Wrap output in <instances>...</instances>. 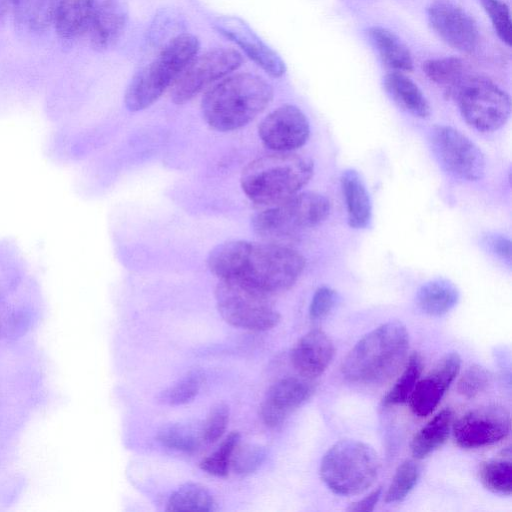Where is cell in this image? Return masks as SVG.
<instances>
[{"label": "cell", "mask_w": 512, "mask_h": 512, "mask_svg": "<svg viewBox=\"0 0 512 512\" xmlns=\"http://www.w3.org/2000/svg\"><path fill=\"white\" fill-rule=\"evenodd\" d=\"M461 358L457 352L446 354L434 369L416 383L408 401L410 409L418 417L430 415L458 375Z\"/></svg>", "instance_id": "2e32d148"}, {"label": "cell", "mask_w": 512, "mask_h": 512, "mask_svg": "<svg viewBox=\"0 0 512 512\" xmlns=\"http://www.w3.org/2000/svg\"><path fill=\"white\" fill-rule=\"evenodd\" d=\"M330 212V202L317 192H298L266 206L252 218L255 233L265 239L279 240L322 223Z\"/></svg>", "instance_id": "52a82bcc"}, {"label": "cell", "mask_w": 512, "mask_h": 512, "mask_svg": "<svg viewBox=\"0 0 512 512\" xmlns=\"http://www.w3.org/2000/svg\"><path fill=\"white\" fill-rule=\"evenodd\" d=\"M21 0H0V23L3 22L8 15L17 14Z\"/></svg>", "instance_id": "b9f144b4"}, {"label": "cell", "mask_w": 512, "mask_h": 512, "mask_svg": "<svg viewBox=\"0 0 512 512\" xmlns=\"http://www.w3.org/2000/svg\"><path fill=\"white\" fill-rule=\"evenodd\" d=\"M368 36L382 61L396 72L413 70V60L408 47L393 32L381 26L368 29Z\"/></svg>", "instance_id": "cb8c5ba5"}, {"label": "cell", "mask_w": 512, "mask_h": 512, "mask_svg": "<svg viewBox=\"0 0 512 512\" xmlns=\"http://www.w3.org/2000/svg\"><path fill=\"white\" fill-rule=\"evenodd\" d=\"M242 62V55L227 47L196 55L171 86V100L178 105L190 101L207 86L236 70Z\"/></svg>", "instance_id": "8fae6325"}, {"label": "cell", "mask_w": 512, "mask_h": 512, "mask_svg": "<svg viewBox=\"0 0 512 512\" xmlns=\"http://www.w3.org/2000/svg\"><path fill=\"white\" fill-rule=\"evenodd\" d=\"M429 141L436 159L449 175L468 182L483 178L484 154L461 131L448 125H436L430 131Z\"/></svg>", "instance_id": "30bf717a"}, {"label": "cell", "mask_w": 512, "mask_h": 512, "mask_svg": "<svg viewBox=\"0 0 512 512\" xmlns=\"http://www.w3.org/2000/svg\"><path fill=\"white\" fill-rule=\"evenodd\" d=\"M380 471V460L375 450L366 443L344 439L332 445L320 464V476L336 494L357 495L375 482Z\"/></svg>", "instance_id": "8992f818"}, {"label": "cell", "mask_w": 512, "mask_h": 512, "mask_svg": "<svg viewBox=\"0 0 512 512\" xmlns=\"http://www.w3.org/2000/svg\"><path fill=\"white\" fill-rule=\"evenodd\" d=\"M127 0L98 2L88 34L91 46L98 51L112 47L121 37L128 21Z\"/></svg>", "instance_id": "d6986e66"}, {"label": "cell", "mask_w": 512, "mask_h": 512, "mask_svg": "<svg viewBox=\"0 0 512 512\" xmlns=\"http://www.w3.org/2000/svg\"><path fill=\"white\" fill-rule=\"evenodd\" d=\"M157 438L164 446L187 453L196 451L203 442L201 427L183 423L163 426Z\"/></svg>", "instance_id": "f1b7e54d"}, {"label": "cell", "mask_w": 512, "mask_h": 512, "mask_svg": "<svg viewBox=\"0 0 512 512\" xmlns=\"http://www.w3.org/2000/svg\"><path fill=\"white\" fill-rule=\"evenodd\" d=\"M381 494L382 489L381 487H379L374 491L370 492L366 497L362 498L361 500L351 503L347 510L353 512L373 511L374 507L376 506L377 502L381 497Z\"/></svg>", "instance_id": "60d3db41"}, {"label": "cell", "mask_w": 512, "mask_h": 512, "mask_svg": "<svg viewBox=\"0 0 512 512\" xmlns=\"http://www.w3.org/2000/svg\"><path fill=\"white\" fill-rule=\"evenodd\" d=\"M459 291L449 280L439 278L423 284L416 294L420 310L430 316H442L458 303Z\"/></svg>", "instance_id": "603a6c76"}, {"label": "cell", "mask_w": 512, "mask_h": 512, "mask_svg": "<svg viewBox=\"0 0 512 512\" xmlns=\"http://www.w3.org/2000/svg\"><path fill=\"white\" fill-rule=\"evenodd\" d=\"M207 265L220 280H237L273 295L296 283L305 259L295 249L276 243L232 240L216 246Z\"/></svg>", "instance_id": "6da1fadb"}, {"label": "cell", "mask_w": 512, "mask_h": 512, "mask_svg": "<svg viewBox=\"0 0 512 512\" xmlns=\"http://www.w3.org/2000/svg\"><path fill=\"white\" fill-rule=\"evenodd\" d=\"M421 474L420 465L414 460L402 462L385 493L386 503L400 502L407 497L417 484Z\"/></svg>", "instance_id": "1f68e13d"}, {"label": "cell", "mask_w": 512, "mask_h": 512, "mask_svg": "<svg viewBox=\"0 0 512 512\" xmlns=\"http://www.w3.org/2000/svg\"><path fill=\"white\" fill-rule=\"evenodd\" d=\"M215 509L216 502L210 491L197 483H186L180 486L167 502L168 511L211 512Z\"/></svg>", "instance_id": "484cf974"}, {"label": "cell", "mask_w": 512, "mask_h": 512, "mask_svg": "<svg viewBox=\"0 0 512 512\" xmlns=\"http://www.w3.org/2000/svg\"><path fill=\"white\" fill-rule=\"evenodd\" d=\"M341 187L350 227L355 229L368 227L372 218V205L360 174L354 169L345 170L341 177Z\"/></svg>", "instance_id": "44dd1931"}, {"label": "cell", "mask_w": 512, "mask_h": 512, "mask_svg": "<svg viewBox=\"0 0 512 512\" xmlns=\"http://www.w3.org/2000/svg\"><path fill=\"white\" fill-rule=\"evenodd\" d=\"M484 245L494 255L506 262H511V241L503 235H488L483 240Z\"/></svg>", "instance_id": "ab89813d"}, {"label": "cell", "mask_w": 512, "mask_h": 512, "mask_svg": "<svg viewBox=\"0 0 512 512\" xmlns=\"http://www.w3.org/2000/svg\"><path fill=\"white\" fill-rule=\"evenodd\" d=\"M480 481L494 493L510 495L512 491V465L507 460H489L481 464Z\"/></svg>", "instance_id": "4dcf8cb0"}, {"label": "cell", "mask_w": 512, "mask_h": 512, "mask_svg": "<svg viewBox=\"0 0 512 512\" xmlns=\"http://www.w3.org/2000/svg\"><path fill=\"white\" fill-rule=\"evenodd\" d=\"M454 414L450 408L437 413L418 433L411 442V452L414 458L423 459L447 440L452 428Z\"/></svg>", "instance_id": "d4e9b609"}, {"label": "cell", "mask_w": 512, "mask_h": 512, "mask_svg": "<svg viewBox=\"0 0 512 512\" xmlns=\"http://www.w3.org/2000/svg\"><path fill=\"white\" fill-rule=\"evenodd\" d=\"M449 95L455 98L463 119L479 131H496L510 117V96L487 78L467 75Z\"/></svg>", "instance_id": "9c48e42d"}, {"label": "cell", "mask_w": 512, "mask_h": 512, "mask_svg": "<svg viewBox=\"0 0 512 512\" xmlns=\"http://www.w3.org/2000/svg\"><path fill=\"white\" fill-rule=\"evenodd\" d=\"M97 0H60L53 24L58 36L70 40L88 33Z\"/></svg>", "instance_id": "ffe728a7"}, {"label": "cell", "mask_w": 512, "mask_h": 512, "mask_svg": "<svg viewBox=\"0 0 512 512\" xmlns=\"http://www.w3.org/2000/svg\"><path fill=\"white\" fill-rule=\"evenodd\" d=\"M239 441L238 432L230 433L213 454L201 461L200 468L210 475L225 477L228 474L232 453Z\"/></svg>", "instance_id": "836d02e7"}, {"label": "cell", "mask_w": 512, "mask_h": 512, "mask_svg": "<svg viewBox=\"0 0 512 512\" xmlns=\"http://www.w3.org/2000/svg\"><path fill=\"white\" fill-rule=\"evenodd\" d=\"M492 26L502 42L512 43V22L509 7L502 0H481Z\"/></svg>", "instance_id": "d590c367"}, {"label": "cell", "mask_w": 512, "mask_h": 512, "mask_svg": "<svg viewBox=\"0 0 512 512\" xmlns=\"http://www.w3.org/2000/svg\"><path fill=\"white\" fill-rule=\"evenodd\" d=\"M338 295L334 289L328 286L319 287L311 299L309 317L313 321L322 320L328 316L336 305Z\"/></svg>", "instance_id": "f35d334b"}, {"label": "cell", "mask_w": 512, "mask_h": 512, "mask_svg": "<svg viewBox=\"0 0 512 512\" xmlns=\"http://www.w3.org/2000/svg\"><path fill=\"white\" fill-rule=\"evenodd\" d=\"M422 368L420 355L416 352L411 354L401 376L383 397V405L395 406L407 402L420 378Z\"/></svg>", "instance_id": "83f0119b"}, {"label": "cell", "mask_w": 512, "mask_h": 512, "mask_svg": "<svg viewBox=\"0 0 512 512\" xmlns=\"http://www.w3.org/2000/svg\"><path fill=\"white\" fill-rule=\"evenodd\" d=\"M269 294L237 280H220L215 288L216 306L230 325L251 331H266L280 321Z\"/></svg>", "instance_id": "ba28073f"}, {"label": "cell", "mask_w": 512, "mask_h": 512, "mask_svg": "<svg viewBox=\"0 0 512 512\" xmlns=\"http://www.w3.org/2000/svg\"><path fill=\"white\" fill-rule=\"evenodd\" d=\"M409 348V334L399 321H389L365 334L341 365L344 378L355 384L379 385L402 366Z\"/></svg>", "instance_id": "3957f363"}, {"label": "cell", "mask_w": 512, "mask_h": 512, "mask_svg": "<svg viewBox=\"0 0 512 512\" xmlns=\"http://www.w3.org/2000/svg\"><path fill=\"white\" fill-rule=\"evenodd\" d=\"M383 83L389 96L401 109L421 119L430 116L428 100L410 78L395 71L387 74Z\"/></svg>", "instance_id": "7402d4cb"}, {"label": "cell", "mask_w": 512, "mask_h": 512, "mask_svg": "<svg viewBox=\"0 0 512 512\" xmlns=\"http://www.w3.org/2000/svg\"><path fill=\"white\" fill-rule=\"evenodd\" d=\"M258 133L268 149L291 152L307 142L310 125L306 115L297 106L284 104L260 122Z\"/></svg>", "instance_id": "4fadbf2b"}, {"label": "cell", "mask_w": 512, "mask_h": 512, "mask_svg": "<svg viewBox=\"0 0 512 512\" xmlns=\"http://www.w3.org/2000/svg\"><path fill=\"white\" fill-rule=\"evenodd\" d=\"M272 99L273 88L265 79L238 73L224 78L205 93L201 112L211 128L233 131L251 122Z\"/></svg>", "instance_id": "7a4b0ae2"}, {"label": "cell", "mask_w": 512, "mask_h": 512, "mask_svg": "<svg viewBox=\"0 0 512 512\" xmlns=\"http://www.w3.org/2000/svg\"><path fill=\"white\" fill-rule=\"evenodd\" d=\"M203 382L204 376L200 370L190 371L172 386L162 391L158 395V401L171 406L187 404L198 395Z\"/></svg>", "instance_id": "f546056e"}, {"label": "cell", "mask_w": 512, "mask_h": 512, "mask_svg": "<svg viewBox=\"0 0 512 512\" xmlns=\"http://www.w3.org/2000/svg\"><path fill=\"white\" fill-rule=\"evenodd\" d=\"M422 69L432 82L445 87L448 94L467 76L463 61L456 57L427 60Z\"/></svg>", "instance_id": "4316f807"}, {"label": "cell", "mask_w": 512, "mask_h": 512, "mask_svg": "<svg viewBox=\"0 0 512 512\" xmlns=\"http://www.w3.org/2000/svg\"><path fill=\"white\" fill-rule=\"evenodd\" d=\"M60 0H21L16 16L36 30H45L52 23Z\"/></svg>", "instance_id": "d6a6232c"}, {"label": "cell", "mask_w": 512, "mask_h": 512, "mask_svg": "<svg viewBox=\"0 0 512 512\" xmlns=\"http://www.w3.org/2000/svg\"><path fill=\"white\" fill-rule=\"evenodd\" d=\"M266 458V449L260 445L239 444L232 453L230 466L236 474L248 475L255 472Z\"/></svg>", "instance_id": "e575fe53"}, {"label": "cell", "mask_w": 512, "mask_h": 512, "mask_svg": "<svg viewBox=\"0 0 512 512\" xmlns=\"http://www.w3.org/2000/svg\"><path fill=\"white\" fill-rule=\"evenodd\" d=\"M314 163L292 152H274L251 161L241 174L243 192L254 203L270 206L298 193L312 178Z\"/></svg>", "instance_id": "277c9868"}, {"label": "cell", "mask_w": 512, "mask_h": 512, "mask_svg": "<svg viewBox=\"0 0 512 512\" xmlns=\"http://www.w3.org/2000/svg\"><path fill=\"white\" fill-rule=\"evenodd\" d=\"M490 382V372L485 367L474 364L460 377L457 390L463 397L472 399L485 391Z\"/></svg>", "instance_id": "8d00e7d4"}, {"label": "cell", "mask_w": 512, "mask_h": 512, "mask_svg": "<svg viewBox=\"0 0 512 512\" xmlns=\"http://www.w3.org/2000/svg\"><path fill=\"white\" fill-rule=\"evenodd\" d=\"M229 422V407L217 404L211 408L204 424L201 426L202 440L211 444L222 437Z\"/></svg>", "instance_id": "74e56055"}, {"label": "cell", "mask_w": 512, "mask_h": 512, "mask_svg": "<svg viewBox=\"0 0 512 512\" xmlns=\"http://www.w3.org/2000/svg\"><path fill=\"white\" fill-rule=\"evenodd\" d=\"M313 385L304 379L286 377L273 384L262 402L260 415L266 426L281 425L295 409L313 394Z\"/></svg>", "instance_id": "e0dca14e"}, {"label": "cell", "mask_w": 512, "mask_h": 512, "mask_svg": "<svg viewBox=\"0 0 512 512\" xmlns=\"http://www.w3.org/2000/svg\"><path fill=\"white\" fill-rule=\"evenodd\" d=\"M452 429L456 443L462 448L490 446L509 435L510 414L498 405L477 408L458 419Z\"/></svg>", "instance_id": "7c38bea8"}, {"label": "cell", "mask_w": 512, "mask_h": 512, "mask_svg": "<svg viewBox=\"0 0 512 512\" xmlns=\"http://www.w3.org/2000/svg\"><path fill=\"white\" fill-rule=\"evenodd\" d=\"M335 353L333 342L321 329H313L303 335L291 351L294 368L307 379L324 373Z\"/></svg>", "instance_id": "ac0fdd59"}, {"label": "cell", "mask_w": 512, "mask_h": 512, "mask_svg": "<svg viewBox=\"0 0 512 512\" xmlns=\"http://www.w3.org/2000/svg\"><path fill=\"white\" fill-rule=\"evenodd\" d=\"M214 28L238 45L245 54L272 77L278 78L286 72L285 62L268 46L243 19L220 16L213 20Z\"/></svg>", "instance_id": "9a60e30c"}, {"label": "cell", "mask_w": 512, "mask_h": 512, "mask_svg": "<svg viewBox=\"0 0 512 512\" xmlns=\"http://www.w3.org/2000/svg\"><path fill=\"white\" fill-rule=\"evenodd\" d=\"M199 47L197 37L189 33L169 40L158 55L132 77L124 95L127 109L140 111L156 102L197 55Z\"/></svg>", "instance_id": "5b68a950"}, {"label": "cell", "mask_w": 512, "mask_h": 512, "mask_svg": "<svg viewBox=\"0 0 512 512\" xmlns=\"http://www.w3.org/2000/svg\"><path fill=\"white\" fill-rule=\"evenodd\" d=\"M427 15L432 29L446 44L463 53L475 50L478 29L462 8L447 1H436L428 7Z\"/></svg>", "instance_id": "5bb4252c"}]
</instances>
